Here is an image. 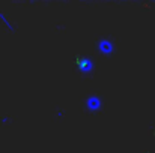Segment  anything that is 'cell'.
I'll return each instance as SVG.
<instances>
[{
	"label": "cell",
	"instance_id": "1",
	"mask_svg": "<svg viewBox=\"0 0 155 153\" xmlns=\"http://www.w3.org/2000/svg\"><path fill=\"white\" fill-rule=\"evenodd\" d=\"M97 48H98V51H101L104 54H110L111 51L114 50V45H113V41H110V39H100L97 42Z\"/></svg>",
	"mask_w": 155,
	"mask_h": 153
},
{
	"label": "cell",
	"instance_id": "2",
	"mask_svg": "<svg viewBox=\"0 0 155 153\" xmlns=\"http://www.w3.org/2000/svg\"><path fill=\"white\" fill-rule=\"evenodd\" d=\"M0 21H2V23H3V24H5L9 30H11V32H15V26H14V24H11V21L6 18V15H5L2 11H0Z\"/></svg>",
	"mask_w": 155,
	"mask_h": 153
}]
</instances>
